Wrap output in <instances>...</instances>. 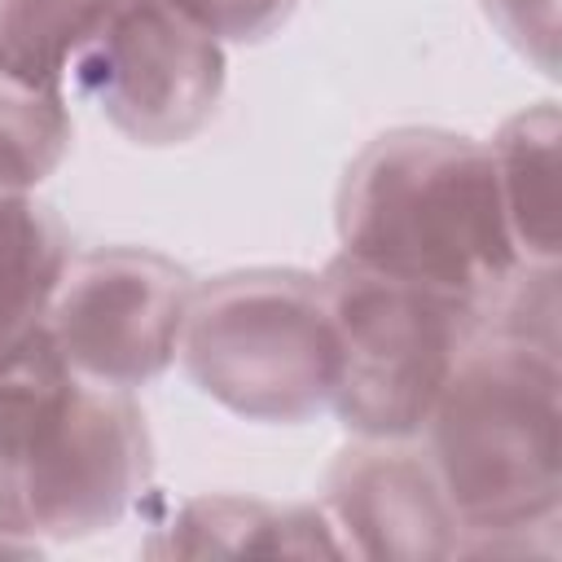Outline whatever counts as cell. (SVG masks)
I'll return each instance as SVG.
<instances>
[{
  "label": "cell",
  "mask_w": 562,
  "mask_h": 562,
  "mask_svg": "<svg viewBox=\"0 0 562 562\" xmlns=\"http://www.w3.org/2000/svg\"><path fill=\"white\" fill-rule=\"evenodd\" d=\"M325 518L342 553L435 562L461 553V522L426 461L404 439H360L325 474Z\"/></svg>",
  "instance_id": "cell-8"
},
{
  "label": "cell",
  "mask_w": 562,
  "mask_h": 562,
  "mask_svg": "<svg viewBox=\"0 0 562 562\" xmlns=\"http://www.w3.org/2000/svg\"><path fill=\"white\" fill-rule=\"evenodd\" d=\"M184 369L246 422H307L334 400L338 338L321 281L294 268H246L193 285Z\"/></svg>",
  "instance_id": "cell-4"
},
{
  "label": "cell",
  "mask_w": 562,
  "mask_h": 562,
  "mask_svg": "<svg viewBox=\"0 0 562 562\" xmlns=\"http://www.w3.org/2000/svg\"><path fill=\"white\" fill-rule=\"evenodd\" d=\"M105 0H0V75L66 101V61Z\"/></svg>",
  "instance_id": "cell-12"
},
{
  "label": "cell",
  "mask_w": 562,
  "mask_h": 562,
  "mask_svg": "<svg viewBox=\"0 0 562 562\" xmlns=\"http://www.w3.org/2000/svg\"><path fill=\"white\" fill-rule=\"evenodd\" d=\"M70 92L136 145H180L220 105L224 48L167 0H105L70 48Z\"/></svg>",
  "instance_id": "cell-6"
},
{
  "label": "cell",
  "mask_w": 562,
  "mask_h": 562,
  "mask_svg": "<svg viewBox=\"0 0 562 562\" xmlns=\"http://www.w3.org/2000/svg\"><path fill=\"white\" fill-rule=\"evenodd\" d=\"M338 338L329 408L360 439L422 435L452 364L483 334L487 316L443 290L334 255L316 277Z\"/></svg>",
  "instance_id": "cell-5"
},
{
  "label": "cell",
  "mask_w": 562,
  "mask_h": 562,
  "mask_svg": "<svg viewBox=\"0 0 562 562\" xmlns=\"http://www.w3.org/2000/svg\"><path fill=\"white\" fill-rule=\"evenodd\" d=\"M149 470L154 448L132 391L75 373L44 321L0 356V544L114 527Z\"/></svg>",
  "instance_id": "cell-2"
},
{
  "label": "cell",
  "mask_w": 562,
  "mask_h": 562,
  "mask_svg": "<svg viewBox=\"0 0 562 562\" xmlns=\"http://www.w3.org/2000/svg\"><path fill=\"white\" fill-rule=\"evenodd\" d=\"M338 237L342 255L457 294L483 316L536 268L518 255L492 149L439 127L382 132L351 158Z\"/></svg>",
  "instance_id": "cell-1"
},
{
  "label": "cell",
  "mask_w": 562,
  "mask_h": 562,
  "mask_svg": "<svg viewBox=\"0 0 562 562\" xmlns=\"http://www.w3.org/2000/svg\"><path fill=\"white\" fill-rule=\"evenodd\" d=\"M167 536L171 553H342L325 509L241 496L189 501Z\"/></svg>",
  "instance_id": "cell-10"
},
{
  "label": "cell",
  "mask_w": 562,
  "mask_h": 562,
  "mask_svg": "<svg viewBox=\"0 0 562 562\" xmlns=\"http://www.w3.org/2000/svg\"><path fill=\"white\" fill-rule=\"evenodd\" d=\"M487 13L501 22V31L540 57V66H553V40H558V0H483Z\"/></svg>",
  "instance_id": "cell-15"
},
{
  "label": "cell",
  "mask_w": 562,
  "mask_h": 562,
  "mask_svg": "<svg viewBox=\"0 0 562 562\" xmlns=\"http://www.w3.org/2000/svg\"><path fill=\"white\" fill-rule=\"evenodd\" d=\"M167 4L215 40H263L294 13L299 0H167Z\"/></svg>",
  "instance_id": "cell-14"
},
{
  "label": "cell",
  "mask_w": 562,
  "mask_h": 562,
  "mask_svg": "<svg viewBox=\"0 0 562 562\" xmlns=\"http://www.w3.org/2000/svg\"><path fill=\"white\" fill-rule=\"evenodd\" d=\"M70 149L61 97L31 92L0 75V193H31Z\"/></svg>",
  "instance_id": "cell-13"
},
{
  "label": "cell",
  "mask_w": 562,
  "mask_h": 562,
  "mask_svg": "<svg viewBox=\"0 0 562 562\" xmlns=\"http://www.w3.org/2000/svg\"><path fill=\"white\" fill-rule=\"evenodd\" d=\"M558 342L492 329L461 351L430 417L426 461L461 522V553L527 549L558 522Z\"/></svg>",
  "instance_id": "cell-3"
},
{
  "label": "cell",
  "mask_w": 562,
  "mask_h": 562,
  "mask_svg": "<svg viewBox=\"0 0 562 562\" xmlns=\"http://www.w3.org/2000/svg\"><path fill=\"white\" fill-rule=\"evenodd\" d=\"M66 263L61 220L31 193H0V356L44 321Z\"/></svg>",
  "instance_id": "cell-11"
},
{
  "label": "cell",
  "mask_w": 562,
  "mask_h": 562,
  "mask_svg": "<svg viewBox=\"0 0 562 562\" xmlns=\"http://www.w3.org/2000/svg\"><path fill=\"white\" fill-rule=\"evenodd\" d=\"M193 277L140 246H101L66 263L44 334L57 356L101 386H145L180 351Z\"/></svg>",
  "instance_id": "cell-7"
},
{
  "label": "cell",
  "mask_w": 562,
  "mask_h": 562,
  "mask_svg": "<svg viewBox=\"0 0 562 562\" xmlns=\"http://www.w3.org/2000/svg\"><path fill=\"white\" fill-rule=\"evenodd\" d=\"M518 255L558 268V110L549 101L514 114L487 145Z\"/></svg>",
  "instance_id": "cell-9"
}]
</instances>
